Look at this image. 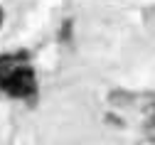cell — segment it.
<instances>
[{
	"mask_svg": "<svg viewBox=\"0 0 155 145\" xmlns=\"http://www.w3.org/2000/svg\"><path fill=\"white\" fill-rule=\"evenodd\" d=\"M0 20H3V10H0Z\"/></svg>",
	"mask_w": 155,
	"mask_h": 145,
	"instance_id": "cell-4",
	"label": "cell"
},
{
	"mask_svg": "<svg viewBox=\"0 0 155 145\" xmlns=\"http://www.w3.org/2000/svg\"><path fill=\"white\" fill-rule=\"evenodd\" d=\"M150 118H153V120H155V113H153V116H150Z\"/></svg>",
	"mask_w": 155,
	"mask_h": 145,
	"instance_id": "cell-5",
	"label": "cell"
},
{
	"mask_svg": "<svg viewBox=\"0 0 155 145\" xmlns=\"http://www.w3.org/2000/svg\"><path fill=\"white\" fill-rule=\"evenodd\" d=\"M106 120H108V123H113V126H123V123L116 118V116H106Z\"/></svg>",
	"mask_w": 155,
	"mask_h": 145,
	"instance_id": "cell-3",
	"label": "cell"
},
{
	"mask_svg": "<svg viewBox=\"0 0 155 145\" xmlns=\"http://www.w3.org/2000/svg\"><path fill=\"white\" fill-rule=\"evenodd\" d=\"M133 94L130 91H121V89H113L111 94H108V103H111V106L113 108H128L130 106V103H133Z\"/></svg>",
	"mask_w": 155,
	"mask_h": 145,
	"instance_id": "cell-1",
	"label": "cell"
},
{
	"mask_svg": "<svg viewBox=\"0 0 155 145\" xmlns=\"http://www.w3.org/2000/svg\"><path fill=\"white\" fill-rule=\"evenodd\" d=\"M143 135H145V140H148V143H153V145H155V120H153V118H148V123L143 126Z\"/></svg>",
	"mask_w": 155,
	"mask_h": 145,
	"instance_id": "cell-2",
	"label": "cell"
}]
</instances>
